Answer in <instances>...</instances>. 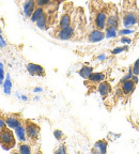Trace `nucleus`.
Listing matches in <instances>:
<instances>
[{
    "instance_id": "nucleus-1",
    "label": "nucleus",
    "mask_w": 139,
    "mask_h": 154,
    "mask_svg": "<svg viewBox=\"0 0 139 154\" xmlns=\"http://www.w3.org/2000/svg\"><path fill=\"white\" fill-rule=\"evenodd\" d=\"M90 17L92 28L105 30L108 17V3L103 0H90Z\"/></svg>"
},
{
    "instance_id": "nucleus-2",
    "label": "nucleus",
    "mask_w": 139,
    "mask_h": 154,
    "mask_svg": "<svg viewBox=\"0 0 139 154\" xmlns=\"http://www.w3.org/2000/svg\"><path fill=\"white\" fill-rule=\"evenodd\" d=\"M139 8L137 0H123L122 9L120 11L121 24L124 28L132 29L137 26Z\"/></svg>"
},
{
    "instance_id": "nucleus-3",
    "label": "nucleus",
    "mask_w": 139,
    "mask_h": 154,
    "mask_svg": "<svg viewBox=\"0 0 139 154\" xmlns=\"http://www.w3.org/2000/svg\"><path fill=\"white\" fill-rule=\"evenodd\" d=\"M73 13H74V5L73 2H65L63 5V10L62 14L60 16V20L58 27L56 28V30H60V29L66 28L71 25L73 19Z\"/></svg>"
},
{
    "instance_id": "nucleus-4",
    "label": "nucleus",
    "mask_w": 139,
    "mask_h": 154,
    "mask_svg": "<svg viewBox=\"0 0 139 154\" xmlns=\"http://www.w3.org/2000/svg\"><path fill=\"white\" fill-rule=\"evenodd\" d=\"M0 146L5 150H11L16 146L14 134L9 126H5L0 130Z\"/></svg>"
},
{
    "instance_id": "nucleus-5",
    "label": "nucleus",
    "mask_w": 139,
    "mask_h": 154,
    "mask_svg": "<svg viewBox=\"0 0 139 154\" xmlns=\"http://www.w3.org/2000/svg\"><path fill=\"white\" fill-rule=\"evenodd\" d=\"M121 24V16L120 12L118 11V8L115 3H108V17H107V25L106 27H113L116 29H120Z\"/></svg>"
},
{
    "instance_id": "nucleus-6",
    "label": "nucleus",
    "mask_w": 139,
    "mask_h": 154,
    "mask_svg": "<svg viewBox=\"0 0 139 154\" xmlns=\"http://www.w3.org/2000/svg\"><path fill=\"white\" fill-rule=\"evenodd\" d=\"M25 128H26L27 138H28L29 141L31 142V143L38 142L39 138H40V133H41L40 126L32 120L26 119L25 120Z\"/></svg>"
},
{
    "instance_id": "nucleus-7",
    "label": "nucleus",
    "mask_w": 139,
    "mask_h": 154,
    "mask_svg": "<svg viewBox=\"0 0 139 154\" xmlns=\"http://www.w3.org/2000/svg\"><path fill=\"white\" fill-rule=\"evenodd\" d=\"M2 117L5 120L7 126H9L11 130H16L18 126H20L25 122V120L18 113H7V115L5 113L2 115Z\"/></svg>"
},
{
    "instance_id": "nucleus-8",
    "label": "nucleus",
    "mask_w": 139,
    "mask_h": 154,
    "mask_svg": "<svg viewBox=\"0 0 139 154\" xmlns=\"http://www.w3.org/2000/svg\"><path fill=\"white\" fill-rule=\"evenodd\" d=\"M135 88H136V84L133 82L132 78H128V79H125L124 82H120L118 92H120V94H122L124 97H128L135 91Z\"/></svg>"
},
{
    "instance_id": "nucleus-9",
    "label": "nucleus",
    "mask_w": 139,
    "mask_h": 154,
    "mask_svg": "<svg viewBox=\"0 0 139 154\" xmlns=\"http://www.w3.org/2000/svg\"><path fill=\"white\" fill-rule=\"evenodd\" d=\"M54 17H55V14L53 13V11H51V10H49V11L46 10L45 14H44L43 16L36 23V27L42 29V30H47V29L49 28V26L53 24Z\"/></svg>"
},
{
    "instance_id": "nucleus-10",
    "label": "nucleus",
    "mask_w": 139,
    "mask_h": 154,
    "mask_svg": "<svg viewBox=\"0 0 139 154\" xmlns=\"http://www.w3.org/2000/svg\"><path fill=\"white\" fill-rule=\"evenodd\" d=\"M106 38V34L104 30H100V29L92 28L87 34V40L90 43H96V42L103 41Z\"/></svg>"
},
{
    "instance_id": "nucleus-11",
    "label": "nucleus",
    "mask_w": 139,
    "mask_h": 154,
    "mask_svg": "<svg viewBox=\"0 0 139 154\" xmlns=\"http://www.w3.org/2000/svg\"><path fill=\"white\" fill-rule=\"evenodd\" d=\"M27 71L31 76H40V77H44L46 75L45 70L42 65L36 64V63H28L26 65Z\"/></svg>"
},
{
    "instance_id": "nucleus-12",
    "label": "nucleus",
    "mask_w": 139,
    "mask_h": 154,
    "mask_svg": "<svg viewBox=\"0 0 139 154\" xmlns=\"http://www.w3.org/2000/svg\"><path fill=\"white\" fill-rule=\"evenodd\" d=\"M97 91L100 93V95L102 96V99L105 100L109 94L113 91V88H111V85L109 82H106L103 80L102 82H100L97 86Z\"/></svg>"
},
{
    "instance_id": "nucleus-13",
    "label": "nucleus",
    "mask_w": 139,
    "mask_h": 154,
    "mask_svg": "<svg viewBox=\"0 0 139 154\" xmlns=\"http://www.w3.org/2000/svg\"><path fill=\"white\" fill-rule=\"evenodd\" d=\"M107 146L108 142L106 139H101L96 141L94 143L93 148H92V153H97V154H105L107 152Z\"/></svg>"
},
{
    "instance_id": "nucleus-14",
    "label": "nucleus",
    "mask_w": 139,
    "mask_h": 154,
    "mask_svg": "<svg viewBox=\"0 0 139 154\" xmlns=\"http://www.w3.org/2000/svg\"><path fill=\"white\" fill-rule=\"evenodd\" d=\"M36 8V0H26L24 3V14L27 18H30Z\"/></svg>"
},
{
    "instance_id": "nucleus-15",
    "label": "nucleus",
    "mask_w": 139,
    "mask_h": 154,
    "mask_svg": "<svg viewBox=\"0 0 139 154\" xmlns=\"http://www.w3.org/2000/svg\"><path fill=\"white\" fill-rule=\"evenodd\" d=\"M15 133H16V136H17V138H18L19 142H26L27 140H28V138H27L26 128H25V122L15 130Z\"/></svg>"
},
{
    "instance_id": "nucleus-16",
    "label": "nucleus",
    "mask_w": 139,
    "mask_h": 154,
    "mask_svg": "<svg viewBox=\"0 0 139 154\" xmlns=\"http://www.w3.org/2000/svg\"><path fill=\"white\" fill-rule=\"evenodd\" d=\"M46 12V8H43V7H36V10H34V12L32 13L31 17H30V20L32 23H36L39 19L41 18Z\"/></svg>"
},
{
    "instance_id": "nucleus-17",
    "label": "nucleus",
    "mask_w": 139,
    "mask_h": 154,
    "mask_svg": "<svg viewBox=\"0 0 139 154\" xmlns=\"http://www.w3.org/2000/svg\"><path fill=\"white\" fill-rule=\"evenodd\" d=\"M105 78H106V75L104 74V73L98 72V73H92L87 80H89V82H92V84H97L98 85L100 82H102L103 80H105Z\"/></svg>"
},
{
    "instance_id": "nucleus-18",
    "label": "nucleus",
    "mask_w": 139,
    "mask_h": 154,
    "mask_svg": "<svg viewBox=\"0 0 139 154\" xmlns=\"http://www.w3.org/2000/svg\"><path fill=\"white\" fill-rule=\"evenodd\" d=\"M93 73V67L92 66H88V65H84V66L78 71V74L80 75V77H82L84 79H88L90 75Z\"/></svg>"
},
{
    "instance_id": "nucleus-19",
    "label": "nucleus",
    "mask_w": 139,
    "mask_h": 154,
    "mask_svg": "<svg viewBox=\"0 0 139 154\" xmlns=\"http://www.w3.org/2000/svg\"><path fill=\"white\" fill-rule=\"evenodd\" d=\"M15 152H18V153H20V154H30L32 152V148L29 143L20 142L19 146L17 147V150Z\"/></svg>"
},
{
    "instance_id": "nucleus-20",
    "label": "nucleus",
    "mask_w": 139,
    "mask_h": 154,
    "mask_svg": "<svg viewBox=\"0 0 139 154\" xmlns=\"http://www.w3.org/2000/svg\"><path fill=\"white\" fill-rule=\"evenodd\" d=\"M104 31H105L106 38H117V35H119V34H118L119 30L113 28V27H106Z\"/></svg>"
},
{
    "instance_id": "nucleus-21",
    "label": "nucleus",
    "mask_w": 139,
    "mask_h": 154,
    "mask_svg": "<svg viewBox=\"0 0 139 154\" xmlns=\"http://www.w3.org/2000/svg\"><path fill=\"white\" fill-rule=\"evenodd\" d=\"M11 89H12V84H11V80H10V76L7 75V79H5V84H3V90H5V94L9 95L11 93Z\"/></svg>"
},
{
    "instance_id": "nucleus-22",
    "label": "nucleus",
    "mask_w": 139,
    "mask_h": 154,
    "mask_svg": "<svg viewBox=\"0 0 139 154\" xmlns=\"http://www.w3.org/2000/svg\"><path fill=\"white\" fill-rule=\"evenodd\" d=\"M55 2L54 0H36V7H48Z\"/></svg>"
},
{
    "instance_id": "nucleus-23",
    "label": "nucleus",
    "mask_w": 139,
    "mask_h": 154,
    "mask_svg": "<svg viewBox=\"0 0 139 154\" xmlns=\"http://www.w3.org/2000/svg\"><path fill=\"white\" fill-rule=\"evenodd\" d=\"M54 136H55V138L58 140V141H62V140L65 139V135L63 134V132L60 130L54 131Z\"/></svg>"
},
{
    "instance_id": "nucleus-24",
    "label": "nucleus",
    "mask_w": 139,
    "mask_h": 154,
    "mask_svg": "<svg viewBox=\"0 0 139 154\" xmlns=\"http://www.w3.org/2000/svg\"><path fill=\"white\" fill-rule=\"evenodd\" d=\"M128 51V46H121V47H116L111 51V54L113 55H118V54H121L122 51Z\"/></svg>"
},
{
    "instance_id": "nucleus-25",
    "label": "nucleus",
    "mask_w": 139,
    "mask_h": 154,
    "mask_svg": "<svg viewBox=\"0 0 139 154\" xmlns=\"http://www.w3.org/2000/svg\"><path fill=\"white\" fill-rule=\"evenodd\" d=\"M134 32V30H132V29H128V28H124V29H119V31H118V34L119 35H127V34L130 33H133Z\"/></svg>"
},
{
    "instance_id": "nucleus-26",
    "label": "nucleus",
    "mask_w": 139,
    "mask_h": 154,
    "mask_svg": "<svg viewBox=\"0 0 139 154\" xmlns=\"http://www.w3.org/2000/svg\"><path fill=\"white\" fill-rule=\"evenodd\" d=\"M67 150H66V147H65V144H60L58 149L55 150V153H61V154H64L66 153Z\"/></svg>"
},
{
    "instance_id": "nucleus-27",
    "label": "nucleus",
    "mask_w": 139,
    "mask_h": 154,
    "mask_svg": "<svg viewBox=\"0 0 139 154\" xmlns=\"http://www.w3.org/2000/svg\"><path fill=\"white\" fill-rule=\"evenodd\" d=\"M3 78H5V65L3 63H0V84L3 82Z\"/></svg>"
},
{
    "instance_id": "nucleus-28",
    "label": "nucleus",
    "mask_w": 139,
    "mask_h": 154,
    "mask_svg": "<svg viewBox=\"0 0 139 154\" xmlns=\"http://www.w3.org/2000/svg\"><path fill=\"white\" fill-rule=\"evenodd\" d=\"M120 42L121 43H123V44H131L132 43V38H128L127 35H122L121 36V38H120Z\"/></svg>"
},
{
    "instance_id": "nucleus-29",
    "label": "nucleus",
    "mask_w": 139,
    "mask_h": 154,
    "mask_svg": "<svg viewBox=\"0 0 139 154\" xmlns=\"http://www.w3.org/2000/svg\"><path fill=\"white\" fill-rule=\"evenodd\" d=\"M5 48H7V42L0 34V49H5Z\"/></svg>"
},
{
    "instance_id": "nucleus-30",
    "label": "nucleus",
    "mask_w": 139,
    "mask_h": 154,
    "mask_svg": "<svg viewBox=\"0 0 139 154\" xmlns=\"http://www.w3.org/2000/svg\"><path fill=\"white\" fill-rule=\"evenodd\" d=\"M7 126V123H5V120L3 119V117H0V130H2L3 128Z\"/></svg>"
},
{
    "instance_id": "nucleus-31",
    "label": "nucleus",
    "mask_w": 139,
    "mask_h": 154,
    "mask_svg": "<svg viewBox=\"0 0 139 154\" xmlns=\"http://www.w3.org/2000/svg\"><path fill=\"white\" fill-rule=\"evenodd\" d=\"M106 56L105 55H101V56H98L97 57V60H102V59H105Z\"/></svg>"
},
{
    "instance_id": "nucleus-32",
    "label": "nucleus",
    "mask_w": 139,
    "mask_h": 154,
    "mask_svg": "<svg viewBox=\"0 0 139 154\" xmlns=\"http://www.w3.org/2000/svg\"><path fill=\"white\" fill-rule=\"evenodd\" d=\"M137 26H138V28H139V14H138V19H137Z\"/></svg>"
},
{
    "instance_id": "nucleus-33",
    "label": "nucleus",
    "mask_w": 139,
    "mask_h": 154,
    "mask_svg": "<svg viewBox=\"0 0 139 154\" xmlns=\"http://www.w3.org/2000/svg\"><path fill=\"white\" fill-rule=\"evenodd\" d=\"M0 34H1V30H0Z\"/></svg>"
}]
</instances>
